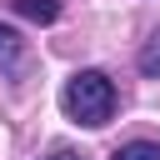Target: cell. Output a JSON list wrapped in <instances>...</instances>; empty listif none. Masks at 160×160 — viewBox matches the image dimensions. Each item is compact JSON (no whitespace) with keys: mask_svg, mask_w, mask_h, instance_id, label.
I'll list each match as a JSON object with an SVG mask.
<instances>
[{"mask_svg":"<svg viewBox=\"0 0 160 160\" xmlns=\"http://www.w3.org/2000/svg\"><path fill=\"white\" fill-rule=\"evenodd\" d=\"M20 60V35L10 25H0V65H15Z\"/></svg>","mask_w":160,"mask_h":160,"instance_id":"cell-5","label":"cell"},{"mask_svg":"<svg viewBox=\"0 0 160 160\" xmlns=\"http://www.w3.org/2000/svg\"><path fill=\"white\" fill-rule=\"evenodd\" d=\"M60 105H65V115H70L75 125H105L110 110H115V85H110V75H100V70H75V75L65 80Z\"/></svg>","mask_w":160,"mask_h":160,"instance_id":"cell-1","label":"cell"},{"mask_svg":"<svg viewBox=\"0 0 160 160\" xmlns=\"http://www.w3.org/2000/svg\"><path fill=\"white\" fill-rule=\"evenodd\" d=\"M135 65H140V75H145V80H160V35L140 50V60H135Z\"/></svg>","mask_w":160,"mask_h":160,"instance_id":"cell-4","label":"cell"},{"mask_svg":"<svg viewBox=\"0 0 160 160\" xmlns=\"http://www.w3.org/2000/svg\"><path fill=\"white\" fill-rule=\"evenodd\" d=\"M15 10H20L25 20H35V25H50V20L60 15V5H55V0H15Z\"/></svg>","mask_w":160,"mask_h":160,"instance_id":"cell-2","label":"cell"},{"mask_svg":"<svg viewBox=\"0 0 160 160\" xmlns=\"http://www.w3.org/2000/svg\"><path fill=\"white\" fill-rule=\"evenodd\" d=\"M110 160H160V145H150V140H130V145H120Z\"/></svg>","mask_w":160,"mask_h":160,"instance_id":"cell-3","label":"cell"},{"mask_svg":"<svg viewBox=\"0 0 160 160\" xmlns=\"http://www.w3.org/2000/svg\"><path fill=\"white\" fill-rule=\"evenodd\" d=\"M45 160H80L75 150H55V155H45Z\"/></svg>","mask_w":160,"mask_h":160,"instance_id":"cell-6","label":"cell"}]
</instances>
